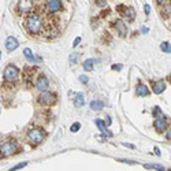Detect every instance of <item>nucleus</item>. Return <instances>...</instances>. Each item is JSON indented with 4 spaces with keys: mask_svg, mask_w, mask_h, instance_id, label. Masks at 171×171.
Instances as JSON below:
<instances>
[{
    "mask_svg": "<svg viewBox=\"0 0 171 171\" xmlns=\"http://www.w3.org/2000/svg\"><path fill=\"white\" fill-rule=\"evenodd\" d=\"M43 18L39 14H30L25 19V27L26 30L33 36H37L43 32Z\"/></svg>",
    "mask_w": 171,
    "mask_h": 171,
    "instance_id": "f257e3e1",
    "label": "nucleus"
},
{
    "mask_svg": "<svg viewBox=\"0 0 171 171\" xmlns=\"http://www.w3.org/2000/svg\"><path fill=\"white\" fill-rule=\"evenodd\" d=\"M16 152H18V144L12 141V140L3 142L2 146H0V153L3 156H11V155H15Z\"/></svg>",
    "mask_w": 171,
    "mask_h": 171,
    "instance_id": "f03ea898",
    "label": "nucleus"
},
{
    "mask_svg": "<svg viewBox=\"0 0 171 171\" xmlns=\"http://www.w3.org/2000/svg\"><path fill=\"white\" fill-rule=\"evenodd\" d=\"M27 138H29V141L33 144V145H37V144H40L43 141L44 138H45V132H44L43 129H32L29 133H27Z\"/></svg>",
    "mask_w": 171,
    "mask_h": 171,
    "instance_id": "7ed1b4c3",
    "label": "nucleus"
},
{
    "mask_svg": "<svg viewBox=\"0 0 171 171\" xmlns=\"http://www.w3.org/2000/svg\"><path fill=\"white\" fill-rule=\"evenodd\" d=\"M18 77H19V70L14 66V64H8V66L4 68V80L6 81L12 82V81L18 80Z\"/></svg>",
    "mask_w": 171,
    "mask_h": 171,
    "instance_id": "20e7f679",
    "label": "nucleus"
},
{
    "mask_svg": "<svg viewBox=\"0 0 171 171\" xmlns=\"http://www.w3.org/2000/svg\"><path fill=\"white\" fill-rule=\"evenodd\" d=\"M33 8V0H18L16 11L19 14H26Z\"/></svg>",
    "mask_w": 171,
    "mask_h": 171,
    "instance_id": "39448f33",
    "label": "nucleus"
},
{
    "mask_svg": "<svg viewBox=\"0 0 171 171\" xmlns=\"http://www.w3.org/2000/svg\"><path fill=\"white\" fill-rule=\"evenodd\" d=\"M39 101L41 103V104L44 105H52L55 101H56V96H55L53 93H51V92H43V95L39 97Z\"/></svg>",
    "mask_w": 171,
    "mask_h": 171,
    "instance_id": "423d86ee",
    "label": "nucleus"
},
{
    "mask_svg": "<svg viewBox=\"0 0 171 171\" xmlns=\"http://www.w3.org/2000/svg\"><path fill=\"white\" fill-rule=\"evenodd\" d=\"M45 7H47L48 12L53 14V12L60 11V10L63 8V3H62V0H47Z\"/></svg>",
    "mask_w": 171,
    "mask_h": 171,
    "instance_id": "0eeeda50",
    "label": "nucleus"
},
{
    "mask_svg": "<svg viewBox=\"0 0 171 171\" xmlns=\"http://www.w3.org/2000/svg\"><path fill=\"white\" fill-rule=\"evenodd\" d=\"M153 127H155L156 132H159V133L166 132L167 127H169V121H167V118H164V116L156 118V121L153 122Z\"/></svg>",
    "mask_w": 171,
    "mask_h": 171,
    "instance_id": "6e6552de",
    "label": "nucleus"
},
{
    "mask_svg": "<svg viewBox=\"0 0 171 171\" xmlns=\"http://www.w3.org/2000/svg\"><path fill=\"white\" fill-rule=\"evenodd\" d=\"M36 88L41 92L48 90V88H49V81H48V78L45 75H39V78H37V81H36Z\"/></svg>",
    "mask_w": 171,
    "mask_h": 171,
    "instance_id": "1a4fd4ad",
    "label": "nucleus"
},
{
    "mask_svg": "<svg viewBox=\"0 0 171 171\" xmlns=\"http://www.w3.org/2000/svg\"><path fill=\"white\" fill-rule=\"evenodd\" d=\"M6 49L8 51V52H12L14 49H16V48H18V45H19V43H18V40L15 39V37H7L6 39Z\"/></svg>",
    "mask_w": 171,
    "mask_h": 171,
    "instance_id": "9d476101",
    "label": "nucleus"
},
{
    "mask_svg": "<svg viewBox=\"0 0 171 171\" xmlns=\"http://www.w3.org/2000/svg\"><path fill=\"white\" fill-rule=\"evenodd\" d=\"M114 27L116 29V32L119 33V36H121V37H125L126 33H127V27H126V23L123 22V21H121V19L115 21V22H114Z\"/></svg>",
    "mask_w": 171,
    "mask_h": 171,
    "instance_id": "9b49d317",
    "label": "nucleus"
},
{
    "mask_svg": "<svg viewBox=\"0 0 171 171\" xmlns=\"http://www.w3.org/2000/svg\"><path fill=\"white\" fill-rule=\"evenodd\" d=\"M123 16H125L126 22H133L136 18V11L133 7H126L125 11H123Z\"/></svg>",
    "mask_w": 171,
    "mask_h": 171,
    "instance_id": "f8f14e48",
    "label": "nucleus"
},
{
    "mask_svg": "<svg viewBox=\"0 0 171 171\" xmlns=\"http://www.w3.org/2000/svg\"><path fill=\"white\" fill-rule=\"evenodd\" d=\"M95 122H96V126L99 127V130H100L104 136H107V137H112V136H114L108 129H105V122L104 121H101V119H96Z\"/></svg>",
    "mask_w": 171,
    "mask_h": 171,
    "instance_id": "ddd939ff",
    "label": "nucleus"
},
{
    "mask_svg": "<svg viewBox=\"0 0 171 171\" xmlns=\"http://www.w3.org/2000/svg\"><path fill=\"white\" fill-rule=\"evenodd\" d=\"M152 88H153V92H155L156 95H160L166 90V84H164V81H157L153 84Z\"/></svg>",
    "mask_w": 171,
    "mask_h": 171,
    "instance_id": "4468645a",
    "label": "nucleus"
},
{
    "mask_svg": "<svg viewBox=\"0 0 171 171\" xmlns=\"http://www.w3.org/2000/svg\"><path fill=\"white\" fill-rule=\"evenodd\" d=\"M84 104H85L84 93H77V95H75V97H74V105L77 108H80V107H84Z\"/></svg>",
    "mask_w": 171,
    "mask_h": 171,
    "instance_id": "2eb2a0df",
    "label": "nucleus"
},
{
    "mask_svg": "<svg viewBox=\"0 0 171 171\" xmlns=\"http://www.w3.org/2000/svg\"><path fill=\"white\" fill-rule=\"evenodd\" d=\"M136 93L140 96V97H145V96H148L149 95V89L145 86V85H142V84H140L138 86H137L136 89Z\"/></svg>",
    "mask_w": 171,
    "mask_h": 171,
    "instance_id": "dca6fc26",
    "label": "nucleus"
},
{
    "mask_svg": "<svg viewBox=\"0 0 171 171\" xmlns=\"http://www.w3.org/2000/svg\"><path fill=\"white\" fill-rule=\"evenodd\" d=\"M23 55H25L26 59L29 60V62H41V60H43L40 56L39 58H34L33 53H32V49H29V48H25V49H23Z\"/></svg>",
    "mask_w": 171,
    "mask_h": 171,
    "instance_id": "f3484780",
    "label": "nucleus"
},
{
    "mask_svg": "<svg viewBox=\"0 0 171 171\" xmlns=\"http://www.w3.org/2000/svg\"><path fill=\"white\" fill-rule=\"evenodd\" d=\"M90 109H93V111H100V109L104 108V103H103L101 100H93L90 101Z\"/></svg>",
    "mask_w": 171,
    "mask_h": 171,
    "instance_id": "a211bd4d",
    "label": "nucleus"
},
{
    "mask_svg": "<svg viewBox=\"0 0 171 171\" xmlns=\"http://www.w3.org/2000/svg\"><path fill=\"white\" fill-rule=\"evenodd\" d=\"M93 64H95V60L93 59H88L84 62V70L86 71H92L93 70Z\"/></svg>",
    "mask_w": 171,
    "mask_h": 171,
    "instance_id": "6ab92c4d",
    "label": "nucleus"
},
{
    "mask_svg": "<svg viewBox=\"0 0 171 171\" xmlns=\"http://www.w3.org/2000/svg\"><path fill=\"white\" fill-rule=\"evenodd\" d=\"M160 49H162L163 52L171 53V44H170V43H167V41H164V43L160 44Z\"/></svg>",
    "mask_w": 171,
    "mask_h": 171,
    "instance_id": "aec40b11",
    "label": "nucleus"
},
{
    "mask_svg": "<svg viewBox=\"0 0 171 171\" xmlns=\"http://www.w3.org/2000/svg\"><path fill=\"white\" fill-rule=\"evenodd\" d=\"M145 169H155L157 171H164V167L160 166V164H144Z\"/></svg>",
    "mask_w": 171,
    "mask_h": 171,
    "instance_id": "412c9836",
    "label": "nucleus"
},
{
    "mask_svg": "<svg viewBox=\"0 0 171 171\" xmlns=\"http://www.w3.org/2000/svg\"><path fill=\"white\" fill-rule=\"evenodd\" d=\"M27 166V162H22V163H19V164H16V166H14L11 167L8 171H16V170H21V169H23V167H26Z\"/></svg>",
    "mask_w": 171,
    "mask_h": 171,
    "instance_id": "4be33fe9",
    "label": "nucleus"
},
{
    "mask_svg": "<svg viewBox=\"0 0 171 171\" xmlns=\"http://www.w3.org/2000/svg\"><path fill=\"white\" fill-rule=\"evenodd\" d=\"M77 60H78V53H71L70 58H68V62H70L71 64H75Z\"/></svg>",
    "mask_w": 171,
    "mask_h": 171,
    "instance_id": "5701e85b",
    "label": "nucleus"
},
{
    "mask_svg": "<svg viewBox=\"0 0 171 171\" xmlns=\"http://www.w3.org/2000/svg\"><path fill=\"white\" fill-rule=\"evenodd\" d=\"M80 129H81V123H78V122L73 123V125H71V127H70V130H71L73 133H77Z\"/></svg>",
    "mask_w": 171,
    "mask_h": 171,
    "instance_id": "b1692460",
    "label": "nucleus"
},
{
    "mask_svg": "<svg viewBox=\"0 0 171 171\" xmlns=\"http://www.w3.org/2000/svg\"><path fill=\"white\" fill-rule=\"evenodd\" d=\"M153 116H155V118H160V116H162V109H160L159 107H155L153 108Z\"/></svg>",
    "mask_w": 171,
    "mask_h": 171,
    "instance_id": "393cba45",
    "label": "nucleus"
},
{
    "mask_svg": "<svg viewBox=\"0 0 171 171\" xmlns=\"http://www.w3.org/2000/svg\"><path fill=\"white\" fill-rule=\"evenodd\" d=\"M95 4L97 7H105V4H107V0H95Z\"/></svg>",
    "mask_w": 171,
    "mask_h": 171,
    "instance_id": "a878e982",
    "label": "nucleus"
},
{
    "mask_svg": "<svg viewBox=\"0 0 171 171\" xmlns=\"http://www.w3.org/2000/svg\"><path fill=\"white\" fill-rule=\"evenodd\" d=\"M80 81L82 82V84H88V81H89L88 75H80Z\"/></svg>",
    "mask_w": 171,
    "mask_h": 171,
    "instance_id": "bb28decb",
    "label": "nucleus"
},
{
    "mask_svg": "<svg viewBox=\"0 0 171 171\" xmlns=\"http://www.w3.org/2000/svg\"><path fill=\"white\" fill-rule=\"evenodd\" d=\"M119 162H122V163H127V164H136L134 160H127V159H119Z\"/></svg>",
    "mask_w": 171,
    "mask_h": 171,
    "instance_id": "cd10ccee",
    "label": "nucleus"
},
{
    "mask_svg": "<svg viewBox=\"0 0 171 171\" xmlns=\"http://www.w3.org/2000/svg\"><path fill=\"white\" fill-rule=\"evenodd\" d=\"M112 70L121 71V70H122V64H112Z\"/></svg>",
    "mask_w": 171,
    "mask_h": 171,
    "instance_id": "c85d7f7f",
    "label": "nucleus"
},
{
    "mask_svg": "<svg viewBox=\"0 0 171 171\" xmlns=\"http://www.w3.org/2000/svg\"><path fill=\"white\" fill-rule=\"evenodd\" d=\"M80 43H81V37H77V39H75V40L73 41V47H77Z\"/></svg>",
    "mask_w": 171,
    "mask_h": 171,
    "instance_id": "c756f323",
    "label": "nucleus"
},
{
    "mask_svg": "<svg viewBox=\"0 0 171 171\" xmlns=\"http://www.w3.org/2000/svg\"><path fill=\"white\" fill-rule=\"evenodd\" d=\"M144 10H145V14H146V15H149V12H150V7H149V4H145V6H144Z\"/></svg>",
    "mask_w": 171,
    "mask_h": 171,
    "instance_id": "7c9ffc66",
    "label": "nucleus"
},
{
    "mask_svg": "<svg viewBox=\"0 0 171 171\" xmlns=\"http://www.w3.org/2000/svg\"><path fill=\"white\" fill-rule=\"evenodd\" d=\"M105 125L107 126L111 125V118H109V116H105Z\"/></svg>",
    "mask_w": 171,
    "mask_h": 171,
    "instance_id": "2f4dec72",
    "label": "nucleus"
},
{
    "mask_svg": "<svg viewBox=\"0 0 171 171\" xmlns=\"http://www.w3.org/2000/svg\"><path fill=\"white\" fill-rule=\"evenodd\" d=\"M166 138L169 140V141H171V129L169 130V132H167V134H166Z\"/></svg>",
    "mask_w": 171,
    "mask_h": 171,
    "instance_id": "473e14b6",
    "label": "nucleus"
},
{
    "mask_svg": "<svg viewBox=\"0 0 171 171\" xmlns=\"http://www.w3.org/2000/svg\"><path fill=\"white\" fill-rule=\"evenodd\" d=\"M123 145H125V146H129V148H133V149L136 148L134 145H130V144H127V142H123Z\"/></svg>",
    "mask_w": 171,
    "mask_h": 171,
    "instance_id": "72a5a7b5",
    "label": "nucleus"
},
{
    "mask_svg": "<svg viewBox=\"0 0 171 171\" xmlns=\"http://www.w3.org/2000/svg\"><path fill=\"white\" fill-rule=\"evenodd\" d=\"M156 3H157V4H164V3H166V0H156Z\"/></svg>",
    "mask_w": 171,
    "mask_h": 171,
    "instance_id": "f704fd0d",
    "label": "nucleus"
},
{
    "mask_svg": "<svg viewBox=\"0 0 171 171\" xmlns=\"http://www.w3.org/2000/svg\"><path fill=\"white\" fill-rule=\"evenodd\" d=\"M141 32H142V33H148V27H142Z\"/></svg>",
    "mask_w": 171,
    "mask_h": 171,
    "instance_id": "c9c22d12",
    "label": "nucleus"
},
{
    "mask_svg": "<svg viewBox=\"0 0 171 171\" xmlns=\"http://www.w3.org/2000/svg\"><path fill=\"white\" fill-rule=\"evenodd\" d=\"M155 152H156L157 156H160V149H159V148H155Z\"/></svg>",
    "mask_w": 171,
    "mask_h": 171,
    "instance_id": "e433bc0d",
    "label": "nucleus"
},
{
    "mask_svg": "<svg viewBox=\"0 0 171 171\" xmlns=\"http://www.w3.org/2000/svg\"><path fill=\"white\" fill-rule=\"evenodd\" d=\"M170 171H171V170H170Z\"/></svg>",
    "mask_w": 171,
    "mask_h": 171,
    "instance_id": "4c0bfd02",
    "label": "nucleus"
}]
</instances>
